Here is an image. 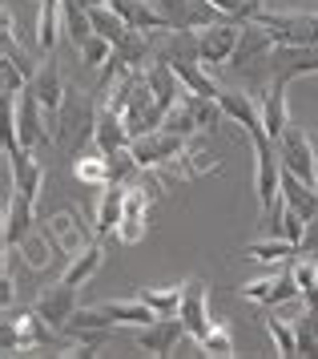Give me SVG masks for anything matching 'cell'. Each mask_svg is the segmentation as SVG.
Masks as SVG:
<instances>
[{
  "mask_svg": "<svg viewBox=\"0 0 318 359\" xmlns=\"http://www.w3.org/2000/svg\"><path fill=\"white\" fill-rule=\"evenodd\" d=\"M41 226L48 230V238L57 243V250H61L64 259L81 255L85 246L93 243V234H97V230L85 226V218H81L77 210H57V214H45V218H41Z\"/></svg>",
  "mask_w": 318,
  "mask_h": 359,
  "instance_id": "cell-6",
  "label": "cell"
},
{
  "mask_svg": "<svg viewBox=\"0 0 318 359\" xmlns=\"http://www.w3.org/2000/svg\"><path fill=\"white\" fill-rule=\"evenodd\" d=\"M286 89H290V81H270V89L262 93V121H266V133H270L274 142H278V137L286 133V126H290Z\"/></svg>",
  "mask_w": 318,
  "mask_h": 359,
  "instance_id": "cell-19",
  "label": "cell"
},
{
  "mask_svg": "<svg viewBox=\"0 0 318 359\" xmlns=\"http://www.w3.org/2000/svg\"><path fill=\"white\" fill-rule=\"evenodd\" d=\"M129 142H133V133H129L125 117L101 101V109H97V137H93V146L105 149V154H113V149H125Z\"/></svg>",
  "mask_w": 318,
  "mask_h": 359,
  "instance_id": "cell-18",
  "label": "cell"
},
{
  "mask_svg": "<svg viewBox=\"0 0 318 359\" xmlns=\"http://www.w3.org/2000/svg\"><path fill=\"white\" fill-rule=\"evenodd\" d=\"M153 8L170 20V29H190V0H153Z\"/></svg>",
  "mask_w": 318,
  "mask_h": 359,
  "instance_id": "cell-36",
  "label": "cell"
},
{
  "mask_svg": "<svg viewBox=\"0 0 318 359\" xmlns=\"http://www.w3.org/2000/svg\"><path fill=\"white\" fill-rule=\"evenodd\" d=\"M97 93L89 89H77V85H64L61 105L48 114V126H53V146L61 149L64 158H77L85 149H93L97 137Z\"/></svg>",
  "mask_w": 318,
  "mask_h": 359,
  "instance_id": "cell-1",
  "label": "cell"
},
{
  "mask_svg": "<svg viewBox=\"0 0 318 359\" xmlns=\"http://www.w3.org/2000/svg\"><path fill=\"white\" fill-rule=\"evenodd\" d=\"M101 262H105V246L89 243L81 255H73V259H69V266H64L61 278H64V283H73V287H85V283L101 271Z\"/></svg>",
  "mask_w": 318,
  "mask_h": 359,
  "instance_id": "cell-24",
  "label": "cell"
},
{
  "mask_svg": "<svg viewBox=\"0 0 318 359\" xmlns=\"http://www.w3.org/2000/svg\"><path fill=\"white\" fill-rule=\"evenodd\" d=\"M57 255H61V250H57V243L48 238V230L41 226V222H36V230L20 243V259H25L29 271H48V262L57 259Z\"/></svg>",
  "mask_w": 318,
  "mask_h": 359,
  "instance_id": "cell-23",
  "label": "cell"
},
{
  "mask_svg": "<svg viewBox=\"0 0 318 359\" xmlns=\"http://www.w3.org/2000/svg\"><path fill=\"white\" fill-rule=\"evenodd\" d=\"M202 355H214V359L234 355V331H230V323H218L214 319V327H209L206 339H202Z\"/></svg>",
  "mask_w": 318,
  "mask_h": 359,
  "instance_id": "cell-32",
  "label": "cell"
},
{
  "mask_svg": "<svg viewBox=\"0 0 318 359\" xmlns=\"http://www.w3.org/2000/svg\"><path fill=\"white\" fill-rule=\"evenodd\" d=\"M8 105V117H13L16 126V137L25 142V146H53V126H48V109L36 101V93L32 89H25V93H16L13 101H4Z\"/></svg>",
  "mask_w": 318,
  "mask_h": 359,
  "instance_id": "cell-3",
  "label": "cell"
},
{
  "mask_svg": "<svg viewBox=\"0 0 318 359\" xmlns=\"http://www.w3.org/2000/svg\"><path fill=\"white\" fill-rule=\"evenodd\" d=\"M125 194H129L125 182H109V186H101V198H97V222H93V230L101 234V238H113V234H117L121 214H125Z\"/></svg>",
  "mask_w": 318,
  "mask_h": 359,
  "instance_id": "cell-17",
  "label": "cell"
},
{
  "mask_svg": "<svg viewBox=\"0 0 318 359\" xmlns=\"http://www.w3.org/2000/svg\"><path fill=\"white\" fill-rule=\"evenodd\" d=\"M129 149H133V158L141 162V170H165V165H174L177 158H181L186 137H177V133H170V130H153V133L133 137Z\"/></svg>",
  "mask_w": 318,
  "mask_h": 359,
  "instance_id": "cell-8",
  "label": "cell"
},
{
  "mask_svg": "<svg viewBox=\"0 0 318 359\" xmlns=\"http://www.w3.org/2000/svg\"><path fill=\"white\" fill-rule=\"evenodd\" d=\"M238 294L250 299V303H262V307H282V303H290V299H303V287H298V278H294V271H290V262H282V271L242 283Z\"/></svg>",
  "mask_w": 318,
  "mask_h": 359,
  "instance_id": "cell-4",
  "label": "cell"
},
{
  "mask_svg": "<svg viewBox=\"0 0 318 359\" xmlns=\"http://www.w3.org/2000/svg\"><path fill=\"white\" fill-rule=\"evenodd\" d=\"M149 234V194H145L141 186L133 182L125 194V214H121V226H117V243L121 246H137Z\"/></svg>",
  "mask_w": 318,
  "mask_h": 359,
  "instance_id": "cell-14",
  "label": "cell"
},
{
  "mask_svg": "<svg viewBox=\"0 0 318 359\" xmlns=\"http://www.w3.org/2000/svg\"><path fill=\"white\" fill-rule=\"evenodd\" d=\"M190 331H186V323H181V315H161V319H153L149 327H137V347H141L145 355H177V347H181V339H186Z\"/></svg>",
  "mask_w": 318,
  "mask_h": 359,
  "instance_id": "cell-9",
  "label": "cell"
},
{
  "mask_svg": "<svg viewBox=\"0 0 318 359\" xmlns=\"http://www.w3.org/2000/svg\"><path fill=\"white\" fill-rule=\"evenodd\" d=\"M218 170H222V158L202 137H190L186 149H181V158L174 165H165V174H174V178H202V174H218Z\"/></svg>",
  "mask_w": 318,
  "mask_h": 359,
  "instance_id": "cell-15",
  "label": "cell"
},
{
  "mask_svg": "<svg viewBox=\"0 0 318 359\" xmlns=\"http://www.w3.org/2000/svg\"><path fill=\"white\" fill-rule=\"evenodd\" d=\"M278 158H282V165L294 170L298 178H306V182L318 178V149H314V142H310V130H306V126H294V121H290L286 133L278 137Z\"/></svg>",
  "mask_w": 318,
  "mask_h": 359,
  "instance_id": "cell-5",
  "label": "cell"
},
{
  "mask_svg": "<svg viewBox=\"0 0 318 359\" xmlns=\"http://www.w3.org/2000/svg\"><path fill=\"white\" fill-rule=\"evenodd\" d=\"M109 174H113V182H125V186H133L137 182V174H141V162L133 158V149H113L109 154Z\"/></svg>",
  "mask_w": 318,
  "mask_h": 359,
  "instance_id": "cell-33",
  "label": "cell"
},
{
  "mask_svg": "<svg viewBox=\"0 0 318 359\" xmlns=\"http://www.w3.org/2000/svg\"><path fill=\"white\" fill-rule=\"evenodd\" d=\"M29 89L36 93V101L45 105L48 114L61 105L64 97V81H61V65H57V53H41V65H36V73L29 77Z\"/></svg>",
  "mask_w": 318,
  "mask_h": 359,
  "instance_id": "cell-16",
  "label": "cell"
},
{
  "mask_svg": "<svg viewBox=\"0 0 318 359\" xmlns=\"http://www.w3.org/2000/svg\"><path fill=\"white\" fill-rule=\"evenodd\" d=\"M246 255L258 262H294L298 255H303V246L290 243V238H282V234H270V238H258V243L246 246Z\"/></svg>",
  "mask_w": 318,
  "mask_h": 359,
  "instance_id": "cell-26",
  "label": "cell"
},
{
  "mask_svg": "<svg viewBox=\"0 0 318 359\" xmlns=\"http://www.w3.org/2000/svg\"><path fill=\"white\" fill-rule=\"evenodd\" d=\"M77 53H81V65L101 69V65H105V61L113 57V41H109V36H101V33H93V36H89V41H85V45H81Z\"/></svg>",
  "mask_w": 318,
  "mask_h": 359,
  "instance_id": "cell-34",
  "label": "cell"
},
{
  "mask_svg": "<svg viewBox=\"0 0 318 359\" xmlns=\"http://www.w3.org/2000/svg\"><path fill=\"white\" fill-rule=\"evenodd\" d=\"M61 29L77 49L93 36V17H89V8L81 0H61Z\"/></svg>",
  "mask_w": 318,
  "mask_h": 359,
  "instance_id": "cell-25",
  "label": "cell"
},
{
  "mask_svg": "<svg viewBox=\"0 0 318 359\" xmlns=\"http://www.w3.org/2000/svg\"><path fill=\"white\" fill-rule=\"evenodd\" d=\"M282 198H286V206H294V210L306 214V218L318 214V186L306 182V178H298V174L286 170V165H282Z\"/></svg>",
  "mask_w": 318,
  "mask_h": 359,
  "instance_id": "cell-22",
  "label": "cell"
},
{
  "mask_svg": "<svg viewBox=\"0 0 318 359\" xmlns=\"http://www.w3.org/2000/svg\"><path fill=\"white\" fill-rule=\"evenodd\" d=\"M258 25H266L278 45H318V13H303V8H262Z\"/></svg>",
  "mask_w": 318,
  "mask_h": 359,
  "instance_id": "cell-2",
  "label": "cell"
},
{
  "mask_svg": "<svg viewBox=\"0 0 318 359\" xmlns=\"http://www.w3.org/2000/svg\"><path fill=\"white\" fill-rule=\"evenodd\" d=\"M266 331H270V339H274V347H278V355H282V359L298 355V331H294V323L270 315V319H266Z\"/></svg>",
  "mask_w": 318,
  "mask_h": 359,
  "instance_id": "cell-31",
  "label": "cell"
},
{
  "mask_svg": "<svg viewBox=\"0 0 318 359\" xmlns=\"http://www.w3.org/2000/svg\"><path fill=\"white\" fill-rule=\"evenodd\" d=\"M238 36H242V25L238 20H226V17L206 25V29H198V53H202L206 69L230 65V57L238 49Z\"/></svg>",
  "mask_w": 318,
  "mask_h": 359,
  "instance_id": "cell-7",
  "label": "cell"
},
{
  "mask_svg": "<svg viewBox=\"0 0 318 359\" xmlns=\"http://www.w3.org/2000/svg\"><path fill=\"white\" fill-rule=\"evenodd\" d=\"M181 294H186V283L181 287H137V299L158 311V319L161 315H181Z\"/></svg>",
  "mask_w": 318,
  "mask_h": 359,
  "instance_id": "cell-28",
  "label": "cell"
},
{
  "mask_svg": "<svg viewBox=\"0 0 318 359\" xmlns=\"http://www.w3.org/2000/svg\"><path fill=\"white\" fill-rule=\"evenodd\" d=\"M314 186H318V178H314Z\"/></svg>",
  "mask_w": 318,
  "mask_h": 359,
  "instance_id": "cell-41",
  "label": "cell"
},
{
  "mask_svg": "<svg viewBox=\"0 0 318 359\" xmlns=\"http://www.w3.org/2000/svg\"><path fill=\"white\" fill-rule=\"evenodd\" d=\"M181 323L190 331L193 343L206 339V331L214 327V315H209V291L202 278H190L186 283V294H181Z\"/></svg>",
  "mask_w": 318,
  "mask_h": 359,
  "instance_id": "cell-13",
  "label": "cell"
},
{
  "mask_svg": "<svg viewBox=\"0 0 318 359\" xmlns=\"http://www.w3.org/2000/svg\"><path fill=\"white\" fill-rule=\"evenodd\" d=\"M303 303H306V307H318V287H310V291H303Z\"/></svg>",
  "mask_w": 318,
  "mask_h": 359,
  "instance_id": "cell-39",
  "label": "cell"
},
{
  "mask_svg": "<svg viewBox=\"0 0 318 359\" xmlns=\"http://www.w3.org/2000/svg\"><path fill=\"white\" fill-rule=\"evenodd\" d=\"M294 331H298V355L318 359V307L303 303V315L294 319Z\"/></svg>",
  "mask_w": 318,
  "mask_h": 359,
  "instance_id": "cell-30",
  "label": "cell"
},
{
  "mask_svg": "<svg viewBox=\"0 0 318 359\" xmlns=\"http://www.w3.org/2000/svg\"><path fill=\"white\" fill-rule=\"evenodd\" d=\"M161 130H170V133H177V137H198L202 133V126H198V114H193V105L186 97H177V105H170L165 109V117H161Z\"/></svg>",
  "mask_w": 318,
  "mask_h": 359,
  "instance_id": "cell-27",
  "label": "cell"
},
{
  "mask_svg": "<svg viewBox=\"0 0 318 359\" xmlns=\"http://www.w3.org/2000/svg\"><path fill=\"white\" fill-rule=\"evenodd\" d=\"M218 105H222V114L230 121H238L242 130H246V137L266 130V121H262V97H254V93L234 89V85H222L218 89Z\"/></svg>",
  "mask_w": 318,
  "mask_h": 359,
  "instance_id": "cell-11",
  "label": "cell"
},
{
  "mask_svg": "<svg viewBox=\"0 0 318 359\" xmlns=\"http://www.w3.org/2000/svg\"><path fill=\"white\" fill-rule=\"evenodd\" d=\"M89 17H93V33H101V36H109L113 45L121 41V36L129 33V20L113 8V4H97V8H89Z\"/></svg>",
  "mask_w": 318,
  "mask_h": 359,
  "instance_id": "cell-29",
  "label": "cell"
},
{
  "mask_svg": "<svg viewBox=\"0 0 318 359\" xmlns=\"http://www.w3.org/2000/svg\"><path fill=\"white\" fill-rule=\"evenodd\" d=\"M303 250H310V255H318V214L306 222V238H303Z\"/></svg>",
  "mask_w": 318,
  "mask_h": 359,
  "instance_id": "cell-38",
  "label": "cell"
},
{
  "mask_svg": "<svg viewBox=\"0 0 318 359\" xmlns=\"http://www.w3.org/2000/svg\"><path fill=\"white\" fill-rule=\"evenodd\" d=\"M32 230H36V202L29 194H20L16 186H8V194H4V250H16Z\"/></svg>",
  "mask_w": 318,
  "mask_h": 359,
  "instance_id": "cell-10",
  "label": "cell"
},
{
  "mask_svg": "<svg viewBox=\"0 0 318 359\" xmlns=\"http://www.w3.org/2000/svg\"><path fill=\"white\" fill-rule=\"evenodd\" d=\"M306 130H310V142H314V149H318V117L314 121H306Z\"/></svg>",
  "mask_w": 318,
  "mask_h": 359,
  "instance_id": "cell-40",
  "label": "cell"
},
{
  "mask_svg": "<svg viewBox=\"0 0 318 359\" xmlns=\"http://www.w3.org/2000/svg\"><path fill=\"white\" fill-rule=\"evenodd\" d=\"M77 291H81V287H73V283L57 278L53 287H45V291L32 299V311H36V315H45L48 323L61 331V327L73 319V311L81 307V303H77Z\"/></svg>",
  "mask_w": 318,
  "mask_h": 359,
  "instance_id": "cell-12",
  "label": "cell"
},
{
  "mask_svg": "<svg viewBox=\"0 0 318 359\" xmlns=\"http://www.w3.org/2000/svg\"><path fill=\"white\" fill-rule=\"evenodd\" d=\"M286 202V198H282ZM306 214H298L294 206H282V238H290V243H298L303 246V238H306Z\"/></svg>",
  "mask_w": 318,
  "mask_h": 359,
  "instance_id": "cell-37",
  "label": "cell"
},
{
  "mask_svg": "<svg viewBox=\"0 0 318 359\" xmlns=\"http://www.w3.org/2000/svg\"><path fill=\"white\" fill-rule=\"evenodd\" d=\"M214 8H218L226 20L246 25V20H254L258 13H262V0H214Z\"/></svg>",
  "mask_w": 318,
  "mask_h": 359,
  "instance_id": "cell-35",
  "label": "cell"
},
{
  "mask_svg": "<svg viewBox=\"0 0 318 359\" xmlns=\"http://www.w3.org/2000/svg\"><path fill=\"white\" fill-rule=\"evenodd\" d=\"M73 178L81 182V186H89V190H101V186H109L113 174H109V154L105 149H85V154H77L73 158Z\"/></svg>",
  "mask_w": 318,
  "mask_h": 359,
  "instance_id": "cell-20",
  "label": "cell"
},
{
  "mask_svg": "<svg viewBox=\"0 0 318 359\" xmlns=\"http://www.w3.org/2000/svg\"><path fill=\"white\" fill-rule=\"evenodd\" d=\"M61 33V0H36V53H57Z\"/></svg>",
  "mask_w": 318,
  "mask_h": 359,
  "instance_id": "cell-21",
  "label": "cell"
}]
</instances>
